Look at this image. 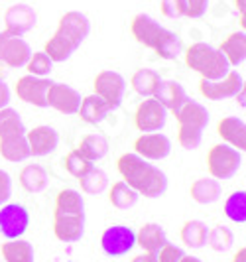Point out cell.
I'll return each mask as SVG.
<instances>
[{
	"label": "cell",
	"instance_id": "obj_17",
	"mask_svg": "<svg viewBox=\"0 0 246 262\" xmlns=\"http://www.w3.org/2000/svg\"><path fill=\"white\" fill-rule=\"evenodd\" d=\"M217 134L222 138V142L242 152L246 148V124L238 117H222L217 124Z\"/></svg>",
	"mask_w": 246,
	"mask_h": 262
},
{
	"label": "cell",
	"instance_id": "obj_36",
	"mask_svg": "<svg viewBox=\"0 0 246 262\" xmlns=\"http://www.w3.org/2000/svg\"><path fill=\"white\" fill-rule=\"evenodd\" d=\"M79 184H81V191L83 193H87V195H101V193H104L108 189V176H106L104 170L95 166L89 173H85L79 180Z\"/></svg>",
	"mask_w": 246,
	"mask_h": 262
},
{
	"label": "cell",
	"instance_id": "obj_34",
	"mask_svg": "<svg viewBox=\"0 0 246 262\" xmlns=\"http://www.w3.org/2000/svg\"><path fill=\"white\" fill-rule=\"evenodd\" d=\"M154 52L158 53V57L166 59V61H173L177 59L183 52H185V46H183L182 38L169 30H164V34L160 36L158 43H155Z\"/></svg>",
	"mask_w": 246,
	"mask_h": 262
},
{
	"label": "cell",
	"instance_id": "obj_1",
	"mask_svg": "<svg viewBox=\"0 0 246 262\" xmlns=\"http://www.w3.org/2000/svg\"><path fill=\"white\" fill-rule=\"evenodd\" d=\"M117 168L122 176V182L128 184L138 195L155 199L168 191V176L134 152H126L118 158Z\"/></svg>",
	"mask_w": 246,
	"mask_h": 262
},
{
	"label": "cell",
	"instance_id": "obj_22",
	"mask_svg": "<svg viewBox=\"0 0 246 262\" xmlns=\"http://www.w3.org/2000/svg\"><path fill=\"white\" fill-rule=\"evenodd\" d=\"M168 241V235L164 231V227L160 223H144L140 231L136 233V245L144 250V252H152L155 254L162 249Z\"/></svg>",
	"mask_w": 246,
	"mask_h": 262
},
{
	"label": "cell",
	"instance_id": "obj_40",
	"mask_svg": "<svg viewBox=\"0 0 246 262\" xmlns=\"http://www.w3.org/2000/svg\"><path fill=\"white\" fill-rule=\"evenodd\" d=\"M28 69V75H34V77H48L53 69V61L41 52H32L28 63L24 66Z\"/></svg>",
	"mask_w": 246,
	"mask_h": 262
},
{
	"label": "cell",
	"instance_id": "obj_16",
	"mask_svg": "<svg viewBox=\"0 0 246 262\" xmlns=\"http://www.w3.org/2000/svg\"><path fill=\"white\" fill-rule=\"evenodd\" d=\"M32 55V48L24 38L10 36L4 39L0 50V61L6 67H24Z\"/></svg>",
	"mask_w": 246,
	"mask_h": 262
},
{
	"label": "cell",
	"instance_id": "obj_43",
	"mask_svg": "<svg viewBox=\"0 0 246 262\" xmlns=\"http://www.w3.org/2000/svg\"><path fill=\"white\" fill-rule=\"evenodd\" d=\"M162 14L166 18H183L185 0H162Z\"/></svg>",
	"mask_w": 246,
	"mask_h": 262
},
{
	"label": "cell",
	"instance_id": "obj_45",
	"mask_svg": "<svg viewBox=\"0 0 246 262\" xmlns=\"http://www.w3.org/2000/svg\"><path fill=\"white\" fill-rule=\"evenodd\" d=\"M10 195H12V180H10V173L0 170V207L10 199Z\"/></svg>",
	"mask_w": 246,
	"mask_h": 262
},
{
	"label": "cell",
	"instance_id": "obj_4",
	"mask_svg": "<svg viewBox=\"0 0 246 262\" xmlns=\"http://www.w3.org/2000/svg\"><path fill=\"white\" fill-rule=\"evenodd\" d=\"M93 89H95L97 97H101L104 103L110 106V111H115L122 105V99L126 93V79L117 71L104 69L101 73H97Z\"/></svg>",
	"mask_w": 246,
	"mask_h": 262
},
{
	"label": "cell",
	"instance_id": "obj_6",
	"mask_svg": "<svg viewBox=\"0 0 246 262\" xmlns=\"http://www.w3.org/2000/svg\"><path fill=\"white\" fill-rule=\"evenodd\" d=\"M136 247V233L126 225H113L101 235V249L106 256H124Z\"/></svg>",
	"mask_w": 246,
	"mask_h": 262
},
{
	"label": "cell",
	"instance_id": "obj_2",
	"mask_svg": "<svg viewBox=\"0 0 246 262\" xmlns=\"http://www.w3.org/2000/svg\"><path fill=\"white\" fill-rule=\"evenodd\" d=\"M185 66L189 69L197 71L201 79H207V81H217L222 79L229 71L231 66L227 61V57L213 46H209L205 41H197L191 43L185 52Z\"/></svg>",
	"mask_w": 246,
	"mask_h": 262
},
{
	"label": "cell",
	"instance_id": "obj_23",
	"mask_svg": "<svg viewBox=\"0 0 246 262\" xmlns=\"http://www.w3.org/2000/svg\"><path fill=\"white\" fill-rule=\"evenodd\" d=\"M189 195L199 205H211L222 195V185L215 178H199L189 187Z\"/></svg>",
	"mask_w": 246,
	"mask_h": 262
},
{
	"label": "cell",
	"instance_id": "obj_19",
	"mask_svg": "<svg viewBox=\"0 0 246 262\" xmlns=\"http://www.w3.org/2000/svg\"><path fill=\"white\" fill-rule=\"evenodd\" d=\"M154 99L166 111L175 115L189 97H187V93H185L182 83H177V81H162L160 87H158V91H155Z\"/></svg>",
	"mask_w": 246,
	"mask_h": 262
},
{
	"label": "cell",
	"instance_id": "obj_37",
	"mask_svg": "<svg viewBox=\"0 0 246 262\" xmlns=\"http://www.w3.org/2000/svg\"><path fill=\"white\" fill-rule=\"evenodd\" d=\"M225 215L233 223H246V193L244 191H234L225 201Z\"/></svg>",
	"mask_w": 246,
	"mask_h": 262
},
{
	"label": "cell",
	"instance_id": "obj_9",
	"mask_svg": "<svg viewBox=\"0 0 246 262\" xmlns=\"http://www.w3.org/2000/svg\"><path fill=\"white\" fill-rule=\"evenodd\" d=\"M52 79L48 77H34V75H24L18 79L14 91L20 101L28 105L46 108L48 106V89L52 87Z\"/></svg>",
	"mask_w": 246,
	"mask_h": 262
},
{
	"label": "cell",
	"instance_id": "obj_26",
	"mask_svg": "<svg viewBox=\"0 0 246 262\" xmlns=\"http://www.w3.org/2000/svg\"><path fill=\"white\" fill-rule=\"evenodd\" d=\"M77 48L79 46H75L71 39L65 38L63 34H59V32L55 30V34L46 41L43 53L52 59L53 63H63V61H67L73 53L77 52Z\"/></svg>",
	"mask_w": 246,
	"mask_h": 262
},
{
	"label": "cell",
	"instance_id": "obj_33",
	"mask_svg": "<svg viewBox=\"0 0 246 262\" xmlns=\"http://www.w3.org/2000/svg\"><path fill=\"white\" fill-rule=\"evenodd\" d=\"M138 199H140V195L128 184H124L122 180L117 182V184H113L110 189H108V201L118 211H130L132 207H136Z\"/></svg>",
	"mask_w": 246,
	"mask_h": 262
},
{
	"label": "cell",
	"instance_id": "obj_42",
	"mask_svg": "<svg viewBox=\"0 0 246 262\" xmlns=\"http://www.w3.org/2000/svg\"><path fill=\"white\" fill-rule=\"evenodd\" d=\"M185 256L183 249L171 245V243H166L162 249L155 252V258L158 262H182V258Z\"/></svg>",
	"mask_w": 246,
	"mask_h": 262
},
{
	"label": "cell",
	"instance_id": "obj_27",
	"mask_svg": "<svg viewBox=\"0 0 246 262\" xmlns=\"http://www.w3.org/2000/svg\"><path fill=\"white\" fill-rule=\"evenodd\" d=\"M50 184V176L39 164H26L20 171V185L28 193H41Z\"/></svg>",
	"mask_w": 246,
	"mask_h": 262
},
{
	"label": "cell",
	"instance_id": "obj_38",
	"mask_svg": "<svg viewBox=\"0 0 246 262\" xmlns=\"http://www.w3.org/2000/svg\"><path fill=\"white\" fill-rule=\"evenodd\" d=\"M207 245L215 252H227L234 245V233L225 225H217V227L209 229Z\"/></svg>",
	"mask_w": 246,
	"mask_h": 262
},
{
	"label": "cell",
	"instance_id": "obj_13",
	"mask_svg": "<svg viewBox=\"0 0 246 262\" xmlns=\"http://www.w3.org/2000/svg\"><path fill=\"white\" fill-rule=\"evenodd\" d=\"M26 140L28 146H30V154L36 158H43L50 156L57 150L59 134L52 126L41 124V126H36L32 130H26Z\"/></svg>",
	"mask_w": 246,
	"mask_h": 262
},
{
	"label": "cell",
	"instance_id": "obj_28",
	"mask_svg": "<svg viewBox=\"0 0 246 262\" xmlns=\"http://www.w3.org/2000/svg\"><path fill=\"white\" fill-rule=\"evenodd\" d=\"M0 156L12 164L18 162H26L30 154V146H28L26 134L22 136H8V138H0Z\"/></svg>",
	"mask_w": 246,
	"mask_h": 262
},
{
	"label": "cell",
	"instance_id": "obj_41",
	"mask_svg": "<svg viewBox=\"0 0 246 262\" xmlns=\"http://www.w3.org/2000/svg\"><path fill=\"white\" fill-rule=\"evenodd\" d=\"M203 140V130L189 128V126H180L177 128V142L185 150H197Z\"/></svg>",
	"mask_w": 246,
	"mask_h": 262
},
{
	"label": "cell",
	"instance_id": "obj_10",
	"mask_svg": "<svg viewBox=\"0 0 246 262\" xmlns=\"http://www.w3.org/2000/svg\"><path fill=\"white\" fill-rule=\"evenodd\" d=\"M134 154L148 162L166 160L171 154V140L162 132H146L134 140Z\"/></svg>",
	"mask_w": 246,
	"mask_h": 262
},
{
	"label": "cell",
	"instance_id": "obj_49",
	"mask_svg": "<svg viewBox=\"0 0 246 262\" xmlns=\"http://www.w3.org/2000/svg\"><path fill=\"white\" fill-rule=\"evenodd\" d=\"M231 262H246V249L244 247H240V249L236 250V254L233 256V260Z\"/></svg>",
	"mask_w": 246,
	"mask_h": 262
},
{
	"label": "cell",
	"instance_id": "obj_7",
	"mask_svg": "<svg viewBox=\"0 0 246 262\" xmlns=\"http://www.w3.org/2000/svg\"><path fill=\"white\" fill-rule=\"evenodd\" d=\"M244 89V81L236 71H229L222 79L217 81H199V93L207 101H222V99H233Z\"/></svg>",
	"mask_w": 246,
	"mask_h": 262
},
{
	"label": "cell",
	"instance_id": "obj_15",
	"mask_svg": "<svg viewBox=\"0 0 246 262\" xmlns=\"http://www.w3.org/2000/svg\"><path fill=\"white\" fill-rule=\"evenodd\" d=\"M164 30L166 28L162 26L160 22H155L154 18L148 16V14H138L130 22V32H132L134 39L138 43H142L144 48H150V50L155 48V43H158L160 36L164 34Z\"/></svg>",
	"mask_w": 246,
	"mask_h": 262
},
{
	"label": "cell",
	"instance_id": "obj_47",
	"mask_svg": "<svg viewBox=\"0 0 246 262\" xmlns=\"http://www.w3.org/2000/svg\"><path fill=\"white\" fill-rule=\"evenodd\" d=\"M130 262H158V258H155V254H152V252H142V254L134 256Z\"/></svg>",
	"mask_w": 246,
	"mask_h": 262
},
{
	"label": "cell",
	"instance_id": "obj_31",
	"mask_svg": "<svg viewBox=\"0 0 246 262\" xmlns=\"http://www.w3.org/2000/svg\"><path fill=\"white\" fill-rule=\"evenodd\" d=\"M182 243L189 249H203L207 247V236H209V227L207 223L199 221V219H189L185 221L182 227Z\"/></svg>",
	"mask_w": 246,
	"mask_h": 262
},
{
	"label": "cell",
	"instance_id": "obj_39",
	"mask_svg": "<svg viewBox=\"0 0 246 262\" xmlns=\"http://www.w3.org/2000/svg\"><path fill=\"white\" fill-rule=\"evenodd\" d=\"M63 166H65V170H67V173H71V176L77 178V180H81L85 173H89V171L95 168V164L89 162L85 156H81L77 150H73V152H69V154L65 156Z\"/></svg>",
	"mask_w": 246,
	"mask_h": 262
},
{
	"label": "cell",
	"instance_id": "obj_35",
	"mask_svg": "<svg viewBox=\"0 0 246 262\" xmlns=\"http://www.w3.org/2000/svg\"><path fill=\"white\" fill-rule=\"evenodd\" d=\"M22 134H26V126L22 122V117L18 115V111H14L10 106L0 108V138L22 136Z\"/></svg>",
	"mask_w": 246,
	"mask_h": 262
},
{
	"label": "cell",
	"instance_id": "obj_20",
	"mask_svg": "<svg viewBox=\"0 0 246 262\" xmlns=\"http://www.w3.org/2000/svg\"><path fill=\"white\" fill-rule=\"evenodd\" d=\"M85 199L77 189H61L55 197L53 217H83Z\"/></svg>",
	"mask_w": 246,
	"mask_h": 262
},
{
	"label": "cell",
	"instance_id": "obj_18",
	"mask_svg": "<svg viewBox=\"0 0 246 262\" xmlns=\"http://www.w3.org/2000/svg\"><path fill=\"white\" fill-rule=\"evenodd\" d=\"M209 111L205 105L197 103L193 99H187L183 106L175 113L177 118V126H189V128H197V130H205L209 124Z\"/></svg>",
	"mask_w": 246,
	"mask_h": 262
},
{
	"label": "cell",
	"instance_id": "obj_25",
	"mask_svg": "<svg viewBox=\"0 0 246 262\" xmlns=\"http://www.w3.org/2000/svg\"><path fill=\"white\" fill-rule=\"evenodd\" d=\"M219 52L227 57L229 66L231 67H238L244 63L246 59V36L244 32H234L231 36L222 39Z\"/></svg>",
	"mask_w": 246,
	"mask_h": 262
},
{
	"label": "cell",
	"instance_id": "obj_30",
	"mask_svg": "<svg viewBox=\"0 0 246 262\" xmlns=\"http://www.w3.org/2000/svg\"><path fill=\"white\" fill-rule=\"evenodd\" d=\"M160 83H162L160 73L154 71V69H146V67L134 71V75L130 79V85H132L134 93L144 97V99L154 97L155 91H158V87H160Z\"/></svg>",
	"mask_w": 246,
	"mask_h": 262
},
{
	"label": "cell",
	"instance_id": "obj_44",
	"mask_svg": "<svg viewBox=\"0 0 246 262\" xmlns=\"http://www.w3.org/2000/svg\"><path fill=\"white\" fill-rule=\"evenodd\" d=\"M209 8V0H185V16L187 18H201Z\"/></svg>",
	"mask_w": 246,
	"mask_h": 262
},
{
	"label": "cell",
	"instance_id": "obj_12",
	"mask_svg": "<svg viewBox=\"0 0 246 262\" xmlns=\"http://www.w3.org/2000/svg\"><path fill=\"white\" fill-rule=\"evenodd\" d=\"M48 106L61 115H77L81 106V93L65 83H52L48 89Z\"/></svg>",
	"mask_w": 246,
	"mask_h": 262
},
{
	"label": "cell",
	"instance_id": "obj_5",
	"mask_svg": "<svg viewBox=\"0 0 246 262\" xmlns=\"http://www.w3.org/2000/svg\"><path fill=\"white\" fill-rule=\"evenodd\" d=\"M30 227V213L20 203H4L0 207V235L8 241L22 238Z\"/></svg>",
	"mask_w": 246,
	"mask_h": 262
},
{
	"label": "cell",
	"instance_id": "obj_29",
	"mask_svg": "<svg viewBox=\"0 0 246 262\" xmlns=\"http://www.w3.org/2000/svg\"><path fill=\"white\" fill-rule=\"evenodd\" d=\"M81 156H85L89 162H99V160H103L106 154H108V140L104 138L103 134H99V132H91V134H87V136H83L81 138V142L79 146L75 148Z\"/></svg>",
	"mask_w": 246,
	"mask_h": 262
},
{
	"label": "cell",
	"instance_id": "obj_50",
	"mask_svg": "<svg viewBox=\"0 0 246 262\" xmlns=\"http://www.w3.org/2000/svg\"><path fill=\"white\" fill-rule=\"evenodd\" d=\"M182 262H203L201 258H197V256H191V254H185L182 258Z\"/></svg>",
	"mask_w": 246,
	"mask_h": 262
},
{
	"label": "cell",
	"instance_id": "obj_8",
	"mask_svg": "<svg viewBox=\"0 0 246 262\" xmlns=\"http://www.w3.org/2000/svg\"><path fill=\"white\" fill-rule=\"evenodd\" d=\"M168 122V111L154 97L144 99L134 113V124L140 132H160Z\"/></svg>",
	"mask_w": 246,
	"mask_h": 262
},
{
	"label": "cell",
	"instance_id": "obj_3",
	"mask_svg": "<svg viewBox=\"0 0 246 262\" xmlns=\"http://www.w3.org/2000/svg\"><path fill=\"white\" fill-rule=\"evenodd\" d=\"M242 166L240 152L229 144H215L207 154V170L215 180H231Z\"/></svg>",
	"mask_w": 246,
	"mask_h": 262
},
{
	"label": "cell",
	"instance_id": "obj_46",
	"mask_svg": "<svg viewBox=\"0 0 246 262\" xmlns=\"http://www.w3.org/2000/svg\"><path fill=\"white\" fill-rule=\"evenodd\" d=\"M10 99H12V93H10V87L4 83V71L0 69V108H6L10 105Z\"/></svg>",
	"mask_w": 246,
	"mask_h": 262
},
{
	"label": "cell",
	"instance_id": "obj_48",
	"mask_svg": "<svg viewBox=\"0 0 246 262\" xmlns=\"http://www.w3.org/2000/svg\"><path fill=\"white\" fill-rule=\"evenodd\" d=\"M236 8H238V12H240V24L242 28L246 26L244 22V8H246V0H236Z\"/></svg>",
	"mask_w": 246,
	"mask_h": 262
},
{
	"label": "cell",
	"instance_id": "obj_14",
	"mask_svg": "<svg viewBox=\"0 0 246 262\" xmlns=\"http://www.w3.org/2000/svg\"><path fill=\"white\" fill-rule=\"evenodd\" d=\"M57 32L63 34L65 38L71 39L75 46H81L85 39L89 38V34H91V22H89V18L83 12L71 10V12H65L59 18Z\"/></svg>",
	"mask_w": 246,
	"mask_h": 262
},
{
	"label": "cell",
	"instance_id": "obj_21",
	"mask_svg": "<svg viewBox=\"0 0 246 262\" xmlns=\"http://www.w3.org/2000/svg\"><path fill=\"white\" fill-rule=\"evenodd\" d=\"M53 235L61 243H77L85 235L83 217H53Z\"/></svg>",
	"mask_w": 246,
	"mask_h": 262
},
{
	"label": "cell",
	"instance_id": "obj_11",
	"mask_svg": "<svg viewBox=\"0 0 246 262\" xmlns=\"http://www.w3.org/2000/svg\"><path fill=\"white\" fill-rule=\"evenodd\" d=\"M38 22V14L32 6H28L24 2L20 4H12L6 12H4V26L10 36H18L22 38L24 34H28L30 30H34Z\"/></svg>",
	"mask_w": 246,
	"mask_h": 262
},
{
	"label": "cell",
	"instance_id": "obj_24",
	"mask_svg": "<svg viewBox=\"0 0 246 262\" xmlns=\"http://www.w3.org/2000/svg\"><path fill=\"white\" fill-rule=\"evenodd\" d=\"M108 113H110V106L106 105L101 97H97L95 93L81 99V106L77 111L81 120L87 124H101L104 118L108 117Z\"/></svg>",
	"mask_w": 246,
	"mask_h": 262
},
{
	"label": "cell",
	"instance_id": "obj_51",
	"mask_svg": "<svg viewBox=\"0 0 246 262\" xmlns=\"http://www.w3.org/2000/svg\"><path fill=\"white\" fill-rule=\"evenodd\" d=\"M6 38H8V32H0V50H2V43Z\"/></svg>",
	"mask_w": 246,
	"mask_h": 262
},
{
	"label": "cell",
	"instance_id": "obj_32",
	"mask_svg": "<svg viewBox=\"0 0 246 262\" xmlns=\"http://www.w3.org/2000/svg\"><path fill=\"white\" fill-rule=\"evenodd\" d=\"M2 258L4 262H34L36 260V252L32 243H28L24 238H14L8 243H2L0 247Z\"/></svg>",
	"mask_w": 246,
	"mask_h": 262
}]
</instances>
